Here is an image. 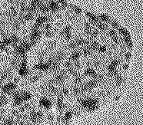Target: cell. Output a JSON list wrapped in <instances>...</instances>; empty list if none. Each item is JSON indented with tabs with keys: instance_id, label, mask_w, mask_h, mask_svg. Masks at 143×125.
<instances>
[{
	"instance_id": "cell-1",
	"label": "cell",
	"mask_w": 143,
	"mask_h": 125,
	"mask_svg": "<svg viewBox=\"0 0 143 125\" xmlns=\"http://www.w3.org/2000/svg\"><path fill=\"white\" fill-rule=\"evenodd\" d=\"M39 106L44 107V108L47 109V110L50 109L52 107V101L47 98H42L39 100Z\"/></svg>"
},
{
	"instance_id": "cell-2",
	"label": "cell",
	"mask_w": 143,
	"mask_h": 125,
	"mask_svg": "<svg viewBox=\"0 0 143 125\" xmlns=\"http://www.w3.org/2000/svg\"><path fill=\"white\" fill-rule=\"evenodd\" d=\"M2 0H0V2H2Z\"/></svg>"
}]
</instances>
